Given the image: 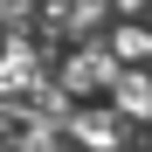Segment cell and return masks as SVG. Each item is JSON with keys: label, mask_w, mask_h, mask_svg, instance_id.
I'll return each mask as SVG.
<instances>
[{"label": "cell", "mask_w": 152, "mask_h": 152, "mask_svg": "<svg viewBox=\"0 0 152 152\" xmlns=\"http://www.w3.org/2000/svg\"><path fill=\"white\" fill-rule=\"evenodd\" d=\"M111 76H118V56H111L104 42H83V48L62 62V97H97Z\"/></svg>", "instance_id": "cell-1"}, {"label": "cell", "mask_w": 152, "mask_h": 152, "mask_svg": "<svg viewBox=\"0 0 152 152\" xmlns=\"http://www.w3.org/2000/svg\"><path fill=\"white\" fill-rule=\"evenodd\" d=\"M104 90L118 97V118H132V124H145V118H152V90H145V62H118V76H111Z\"/></svg>", "instance_id": "cell-2"}, {"label": "cell", "mask_w": 152, "mask_h": 152, "mask_svg": "<svg viewBox=\"0 0 152 152\" xmlns=\"http://www.w3.org/2000/svg\"><path fill=\"white\" fill-rule=\"evenodd\" d=\"M104 48H111L118 62H145V48H152V42H145V28H138V14H124V28H118Z\"/></svg>", "instance_id": "cell-3"}, {"label": "cell", "mask_w": 152, "mask_h": 152, "mask_svg": "<svg viewBox=\"0 0 152 152\" xmlns=\"http://www.w3.org/2000/svg\"><path fill=\"white\" fill-rule=\"evenodd\" d=\"M111 7H118V14H145V0H111Z\"/></svg>", "instance_id": "cell-4"}]
</instances>
